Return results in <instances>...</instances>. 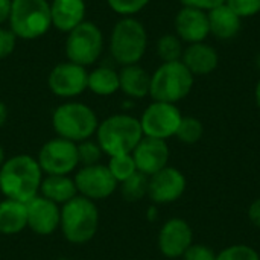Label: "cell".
<instances>
[{
	"label": "cell",
	"mask_w": 260,
	"mask_h": 260,
	"mask_svg": "<svg viewBox=\"0 0 260 260\" xmlns=\"http://www.w3.org/2000/svg\"><path fill=\"white\" fill-rule=\"evenodd\" d=\"M40 195L59 207L78 195L76 184L70 175H44L40 186Z\"/></svg>",
	"instance_id": "22"
},
{
	"label": "cell",
	"mask_w": 260,
	"mask_h": 260,
	"mask_svg": "<svg viewBox=\"0 0 260 260\" xmlns=\"http://www.w3.org/2000/svg\"><path fill=\"white\" fill-rule=\"evenodd\" d=\"M152 0H105L108 9L119 17H137Z\"/></svg>",
	"instance_id": "29"
},
{
	"label": "cell",
	"mask_w": 260,
	"mask_h": 260,
	"mask_svg": "<svg viewBox=\"0 0 260 260\" xmlns=\"http://www.w3.org/2000/svg\"><path fill=\"white\" fill-rule=\"evenodd\" d=\"M215 260H260V256L253 247L245 244H236L219 251Z\"/></svg>",
	"instance_id": "31"
},
{
	"label": "cell",
	"mask_w": 260,
	"mask_h": 260,
	"mask_svg": "<svg viewBox=\"0 0 260 260\" xmlns=\"http://www.w3.org/2000/svg\"><path fill=\"white\" fill-rule=\"evenodd\" d=\"M94 137L102 152L113 157L133 154L143 139V131L139 117L128 113H114L104 120H99Z\"/></svg>",
	"instance_id": "3"
},
{
	"label": "cell",
	"mask_w": 260,
	"mask_h": 260,
	"mask_svg": "<svg viewBox=\"0 0 260 260\" xmlns=\"http://www.w3.org/2000/svg\"><path fill=\"white\" fill-rule=\"evenodd\" d=\"M209 17V27L210 35H213L216 40L229 41L238 37V34L242 29V18L233 12L225 3L213 8L207 12Z\"/></svg>",
	"instance_id": "21"
},
{
	"label": "cell",
	"mask_w": 260,
	"mask_h": 260,
	"mask_svg": "<svg viewBox=\"0 0 260 260\" xmlns=\"http://www.w3.org/2000/svg\"><path fill=\"white\" fill-rule=\"evenodd\" d=\"M37 161L44 175H70L79 166L78 146L70 140L53 137L40 148Z\"/></svg>",
	"instance_id": "10"
},
{
	"label": "cell",
	"mask_w": 260,
	"mask_h": 260,
	"mask_svg": "<svg viewBox=\"0 0 260 260\" xmlns=\"http://www.w3.org/2000/svg\"><path fill=\"white\" fill-rule=\"evenodd\" d=\"M151 73L142 64L123 66L119 69V91L131 101L149 96Z\"/></svg>",
	"instance_id": "20"
},
{
	"label": "cell",
	"mask_w": 260,
	"mask_h": 260,
	"mask_svg": "<svg viewBox=\"0 0 260 260\" xmlns=\"http://www.w3.org/2000/svg\"><path fill=\"white\" fill-rule=\"evenodd\" d=\"M56 260H72V259H69V257H59V259H56Z\"/></svg>",
	"instance_id": "42"
},
{
	"label": "cell",
	"mask_w": 260,
	"mask_h": 260,
	"mask_svg": "<svg viewBox=\"0 0 260 260\" xmlns=\"http://www.w3.org/2000/svg\"><path fill=\"white\" fill-rule=\"evenodd\" d=\"M108 169L111 172V175L114 177V180L120 184L125 180H128L129 177H133L137 172V166L136 161L133 158V154H120V155H113L110 157L108 161Z\"/></svg>",
	"instance_id": "27"
},
{
	"label": "cell",
	"mask_w": 260,
	"mask_h": 260,
	"mask_svg": "<svg viewBox=\"0 0 260 260\" xmlns=\"http://www.w3.org/2000/svg\"><path fill=\"white\" fill-rule=\"evenodd\" d=\"M99 209L98 204L88 198L76 195L73 200L61 206L59 230L64 239L73 245H84L90 242L99 230Z\"/></svg>",
	"instance_id": "5"
},
{
	"label": "cell",
	"mask_w": 260,
	"mask_h": 260,
	"mask_svg": "<svg viewBox=\"0 0 260 260\" xmlns=\"http://www.w3.org/2000/svg\"><path fill=\"white\" fill-rule=\"evenodd\" d=\"M254 99H256L257 108L260 110V78L259 81H257V84H256V88H254Z\"/></svg>",
	"instance_id": "39"
},
{
	"label": "cell",
	"mask_w": 260,
	"mask_h": 260,
	"mask_svg": "<svg viewBox=\"0 0 260 260\" xmlns=\"http://www.w3.org/2000/svg\"><path fill=\"white\" fill-rule=\"evenodd\" d=\"M78 195L94 203L110 198L117 189L119 183L111 175L107 165L98 163L91 166H81L73 175Z\"/></svg>",
	"instance_id": "12"
},
{
	"label": "cell",
	"mask_w": 260,
	"mask_h": 260,
	"mask_svg": "<svg viewBox=\"0 0 260 260\" xmlns=\"http://www.w3.org/2000/svg\"><path fill=\"white\" fill-rule=\"evenodd\" d=\"M174 34L184 44L206 41L210 37L207 12L197 8L181 6L174 17Z\"/></svg>",
	"instance_id": "16"
},
{
	"label": "cell",
	"mask_w": 260,
	"mask_h": 260,
	"mask_svg": "<svg viewBox=\"0 0 260 260\" xmlns=\"http://www.w3.org/2000/svg\"><path fill=\"white\" fill-rule=\"evenodd\" d=\"M184 260H215L216 254L213 253V250L207 245H200V244H192L187 251L183 254Z\"/></svg>",
	"instance_id": "34"
},
{
	"label": "cell",
	"mask_w": 260,
	"mask_h": 260,
	"mask_svg": "<svg viewBox=\"0 0 260 260\" xmlns=\"http://www.w3.org/2000/svg\"><path fill=\"white\" fill-rule=\"evenodd\" d=\"M248 218H250V221H251V224H253L254 227L260 229V198L254 200V201L250 204Z\"/></svg>",
	"instance_id": "36"
},
{
	"label": "cell",
	"mask_w": 260,
	"mask_h": 260,
	"mask_svg": "<svg viewBox=\"0 0 260 260\" xmlns=\"http://www.w3.org/2000/svg\"><path fill=\"white\" fill-rule=\"evenodd\" d=\"M50 122L56 137L70 140L73 143H81L94 137L99 117L90 105L72 99L56 105Z\"/></svg>",
	"instance_id": "4"
},
{
	"label": "cell",
	"mask_w": 260,
	"mask_h": 260,
	"mask_svg": "<svg viewBox=\"0 0 260 260\" xmlns=\"http://www.w3.org/2000/svg\"><path fill=\"white\" fill-rule=\"evenodd\" d=\"M181 61L192 72L193 76H207L218 69L219 53L207 41L186 44Z\"/></svg>",
	"instance_id": "19"
},
{
	"label": "cell",
	"mask_w": 260,
	"mask_h": 260,
	"mask_svg": "<svg viewBox=\"0 0 260 260\" xmlns=\"http://www.w3.org/2000/svg\"><path fill=\"white\" fill-rule=\"evenodd\" d=\"M148 186H149V177L137 171L133 177H129L128 180L120 183L119 189H120V195L125 201L137 203V201L143 200L145 197H148Z\"/></svg>",
	"instance_id": "26"
},
{
	"label": "cell",
	"mask_w": 260,
	"mask_h": 260,
	"mask_svg": "<svg viewBox=\"0 0 260 260\" xmlns=\"http://www.w3.org/2000/svg\"><path fill=\"white\" fill-rule=\"evenodd\" d=\"M184 46L186 44L174 32H168L160 35L155 41V53L161 62L180 61L184 52Z\"/></svg>",
	"instance_id": "25"
},
{
	"label": "cell",
	"mask_w": 260,
	"mask_h": 260,
	"mask_svg": "<svg viewBox=\"0 0 260 260\" xmlns=\"http://www.w3.org/2000/svg\"><path fill=\"white\" fill-rule=\"evenodd\" d=\"M8 107H6V104L0 99V128L6 123V120H8Z\"/></svg>",
	"instance_id": "38"
},
{
	"label": "cell",
	"mask_w": 260,
	"mask_h": 260,
	"mask_svg": "<svg viewBox=\"0 0 260 260\" xmlns=\"http://www.w3.org/2000/svg\"><path fill=\"white\" fill-rule=\"evenodd\" d=\"M88 69L70 61H61L53 66L47 75L50 93L62 101H72L87 91Z\"/></svg>",
	"instance_id": "11"
},
{
	"label": "cell",
	"mask_w": 260,
	"mask_h": 260,
	"mask_svg": "<svg viewBox=\"0 0 260 260\" xmlns=\"http://www.w3.org/2000/svg\"><path fill=\"white\" fill-rule=\"evenodd\" d=\"M256 64H257V67L260 69V52L257 53V58H256Z\"/></svg>",
	"instance_id": "41"
},
{
	"label": "cell",
	"mask_w": 260,
	"mask_h": 260,
	"mask_svg": "<svg viewBox=\"0 0 260 260\" xmlns=\"http://www.w3.org/2000/svg\"><path fill=\"white\" fill-rule=\"evenodd\" d=\"M27 229L38 236H50L59 229L61 207L47 198L37 195L26 203Z\"/></svg>",
	"instance_id": "15"
},
{
	"label": "cell",
	"mask_w": 260,
	"mask_h": 260,
	"mask_svg": "<svg viewBox=\"0 0 260 260\" xmlns=\"http://www.w3.org/2000/svg\"><path fill=\"white\" fill-rule=\"evenodd\" d=\"M43 177L35 157L29 154L12 155L0 166V192L8 200L26 204L40 195Z\"/></svg>",
	"instance_id": "1"
},
{
	"label": "cell",
	"mask_w": 260,
	"mask_h": 260,
	"mask_svg": "<svg viewBox=\"0 0 260 260\" xmlns=\"http://www.w3.org/2000/svg\"><path fill=\"white\" fill-rule=\"evenodd\" d=\"M157 244L165 257H183L187 248L193 244V232L187 221L181 218H171L161 225Z\"/></svg>",
	"instance_id": "14"
},
{
	"label": "cell",
	"mask_w": 260,
	"mask_h": 260,
	"mask_svg": "<svg viewBox=\"0 0 260 260\" xmlns=\"http://www.w3.org/2000/svg\"><path fill=\"white\" fill-rule=\"evenodd\" d=\"M181 6H189V8H197L201 11H212L213 8L225 3V0H178Z\"/></svg>",
	"instance_id": "35"
},
{
	"label": "cell",
	"mask_w": 260,
	"mask_h": 260,
	"mask_svg": "<svg viewBox=\"0 0 260 260\" xmlns=\"http://www.w3.org/2000/svg\"><path fill=\"white\" fill-rule=\"evenodd\" d=\"M203 133H204V126H203V123H201L200 119H197L193 116H183V119L180 122V126L177 129L175 137L181 143L193 145V143H197V142L201 140Z\"/></svg>",
	"instance_id": "28"
},
{
	"label": "cell",
	"mask_w": 260,
	"mask_h": 260,
	"mask_svg": "<svg viewBox=\"0 0 260 260\" xmlns=\"http://www.w3.org/2000/svg\"><path fill=\"white\" fill-rule=\"evenodd\" d=\"M8 27L21 41H37L52 30L49 0H12Z\"/></svg>",
	"instance_id": "6"
},
{
	"label": "cell",
	"mask_w": 260,
	"mask_h": 260,
	"mask_svg": "<svg viewBox=\"0 0 260 260\" xmlns=\"http://www.w3.org/2000/svg\"><path fill=\"white\" fill-rule=\"evenodd\" d=\"M225 5L242 20L260 14V0H225Z\"/></svg>",
	"instance_id": "32"
},
{
	"label": "cell",
	"mask_w": 260,
	"mask_h": 260,
	"mask_svg": "<svg viewBox=\"0 0 260 260\" xmlns=\"http://www.w3.org/2000/svg\"><path fill=\"white\" fill-rule=\"evenodd\" d=\"M186 186L184 174L177 168L166 166L149 177L148 197L154 204H171L183 197Z\"/></svg>",
	"instance_id": "13"
},
{
	"label": "cell",
	"mask_w": 260,
	"mask_h": 260,
	"mask_svg": "<svg viewBox=\"0 0 260 260\" xmlns=\"http://www.w3.org/2000/svg\"><path fill=\"white\" fill-rule=\"evenodd\" d=\"M105 44L107 41L101 26L93 20H85L66 34L64 55L67 61L88 69L101 59Z\"/></svg>",
	"instance_id": "8"
},
{
	"label": "cell",
	"mask_w": 260,
	"mask_h": 260,
	"mask_svg": "<svg viewBox=\"0 0 260 260\" xmlns=\"http://www.w3.org/2000/svg\"><path fill=\"white\" fill-rule=\"evenodd\" d=\"M17 37L8 26H0V61L11 56L17 47Z\"/></svg>",
	"instance_id": "33"
},
{
	"label": "cell",
	"mask_w": 260,
	"mask_h": 260,
	"mask_svg": "<svg viewBox=\"0 0 260 260\" xmlns=\"http://www.w3.org/2000/svg\"><path fill=\"white\" fill-rule=\"evenodd\" d=\"M5 160H6V157H5V149H3V146L0 145V166L5 163Z\"/></svg>",
	"instance_id": "40"
},
{
	"label": "cell",
	"mask_w": 260,
	"mask_h": 260,
	"mask_svg": "<svg viewBox=\"0 0 260 260\" xmlns=\"http://www.w3.org/2000/svg\"><path fill=\"white\" fill-rule=\"evenodd\" d=\"M12 0H0V26H8Z\"/></svg>",
	"instance_id": "37"
},
{
	"label": "cell",
	"mask_w": 260,
	"mask_h": 260,
	"mask_svg": "<svg viewBox=\"0 0 260 260\" xmlns=\"http://www.w3.org/2000/svg\"><path fill=\"white\" fill-rule=\"evenodd\" d=\"M133 158L136 161L137 171L151 177L168 166L169 161L168 142L143 136V139L133 151Z\"/></svg>",
	"instance_id": "17"
},
{
	"label": "cell",
	"mask_w": 260,
	"mask_h": 260,
	"mask_svg": "<svg viewBox=\"0 0 260 260\" xmlns=\"http://www.w3.org/2000/svg\"><path fill=\"white\" fill-rule=\"evenodd\" d=\"M193 84L195 76L181 59L160 62L151 73L149 96L152 101L178 104L190 94Z\"/></svg>",
	"instance_id": "7"
},
{
	"label": "cell",
	"mask_w": 260,
	"mask_h": 260,
	"mask_svg": "<svg viewBox=\"0 0 260 260\" xmlns=\"http://www.w3.org/2000/svg\"><path fill=\"white\" fill-rule=\"evenodd\" d=\"M148 29L137 17H119L107 40L110 58L119 67L140 64L148 52Z\"/></svg>",
	"instance_id": "2"
},
{
	"label": "cell",
	"mask_w": 260,
	"mask_h": 260,
	"mask_svg": "<svg viewBox=\"0 0 260 260\" xmlns=\"http://www.w3.org/2000/svg\"><path fill=\"white\" fill-rule=\"evenodd\" d=\"M87 90L99 98H110L119 91V69L99 64L88 70Z\"/></svg>",
	"instance_id": "23"
},
{
	"label": "cell",
	"mask_w": 260,
	"mask_h": 260,
	"mask_svg": "<svg viewBox=\"0 0 260 260\" xmlns=\"http://www.w3.org/2000/svg\"><path fill=\"white\" fill-rule=\"evenodd\" d=\"M183 114L177 104L152 101L139 117L145 137L168 140L175 137Z\"/></svg>",
	"instance_id": "9"
},
{
	"label": "cell",
	"mask_w": 260,
	"mask_h": 260,
	"mask_svg": "<svg viewBox=\"0 0 260 260\" xmlns=\"http://www.w3.org/2000/svg\"><path fill=\"white\" fill-rule=\"evenodd\" d=\"M52 29L69 34L87 20V0H49Z\"/></svg>",
	"instance_id": "18"
},
{
	"label": "cell",
	"mask_w": 260,
	"mask_h": 260,
	"mask_svg": "<svg viewBox=\"0 0 260 260\" xmlns=\"http://www.w3.org/2000/svg\"><path fill=\"white\" fill-rule=\"evenodd\" d=\"M78 146V160L81 166H91L98 165L101 161V157L104 155L102 149L99 148L96 140H84L81 143H76Z\"/></svg>",
	"instance_id": "30"
},
{
	"label": "cell",
	"mask_w": 260,
	"mask_h": 260,
	"mask_svg": "<svg viewBox=\"0 0 260 260\" xmlns=\"http://www.w3.org/2000/svg\"><path fill=\"white\" fill-rule=\"evenodd\" d=\"M27 229L26 204L14 200L0 201V235L12 236Z\"/></svg>",
	"instance_id": "24"
}]
</instances>
